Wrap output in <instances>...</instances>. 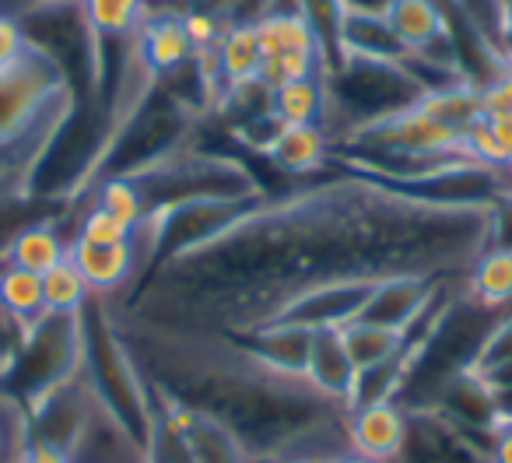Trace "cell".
I'll use <instances>...</instances> for the list:
<instances>
[{
  "instance_id": "obj_33",
  "label": "cell",
  "mask_w": 512,
  "mask_h": 463,
  "mask_svg": "<svg viewBox=\"0 0 512 463\" xmlns=\"http://www.w3.org/2000/svg\"><path fill=\"white\" fill-rule=\"evenodd\" d=\"M71 239H88V243H134V239H141V228H134L130 221L116 218V214L102 211V207H95L88 200Z\"/></svg>"
},
{
  "instance_id": "obj_3",
  "label": "cell",
  "mask_w": 512,
  "mask_h": 463,
  "mask_svg": "<svg viewBox=\"0 0 512 463\" xmlns=\"http://www.w3.org/2000/svg\"><path fill=\"white\" fill-rule=\"evenodd\" d=\"M193 109H197V102L183 99L169 78H158L141 106L113 134L99 179H137L155 165L169 162L183 148H190V130L197 123Z\"/></svg>"
},
{
  "instance_id": "obj_40",
  "label": "cell",
  "mask_w": 512,
  "mask_h": 463,
  "mask_svg": "<svg viewBox=\"0 0 512 463\" xmlns=\"http://www.w3.org/2000/svg\"><path fill=\"white\" fill-rule=\"evenodd\" d=\"M260 15H306V0H264L256 18Z\"/></svg>"
},
{
  "instance_id": "obj_34",
  "label": "cell",
  "mask_w": 512,
  "mask_h": 463,
  "mask_svg": "<svg viewBox=\"0 0 512 463\" xmlns=\"http://www.w3.org/2000/svg\"><path fill=\"white\" fill-rule=\"evenodd\" d=\"M512 362V309L505 316H498V323L491 327V334L484 337L481 351L474 358V369L470 372H488V369H498V365Z\"/></svg>"
},
{
  "instance_id": "obj_36",
  "label": "cell",
  "mask_w": 512,
  "mask_h": 463,
  "mask_svg": "<svg viewBox=\"0 0 512 463\" xmlns=\"http://www.w3.org/2000/svg\"><path fill=\"white\" fill-rule=\"evenodd\" d=\"M477 95H481V116L484 120L512 113V74L509 71L498 74L495 81H488V85L477 88Z\"/></svg>"
},
{
  "instance_id": "obj_43",
  "label": "cell",
  "mask_w": 512,
  "mask_h": 463,
  "mask_svg": "<svg viewBox=\"0 0 512 463\" xmlns=\"http://www.w3.org/2000/svg\"><path fill=\"white\" fill-rule=\"evenodd\" d=\"M509 176H512V162H509Z\"/></svg>"
},
{
  "instance_id": "obj_44",
  "label": "cell",
  "mask_w": 512,
  "mask_h": 463,
  "mask_svg": "<svg viewBox=\"0 0 512 463\" xmlns=\"http://www.w3.org/2000/svg\"><path fill=\"white\" fill-rule=\"evenodd\" d=\"M505 4H509V8H512V0H505Z\"/></svg>"
},
{
  "instance_id": "obj_5",
  "label": "cell",
  "mask_w": 512,
  "mask_h": 463,
  "mask_svg": "<svg viewBox=\"0 0 512 463\" xmlns=\"http://www.w3.org/2000/svg\"><path fill=\"white\" fill-rule=\"evenodd\" d=\"M85 372V323L81 313H46L25 327L15 358L0 372V397L29 411L50 390Z\"/></svg>"
},
{
  "instance_id": "obj_11",
  "label": "cell",
  "mask_w": 512,
  "mask_h": 463,
  "mask_svg": "<svg viewBox=\"0 0 512 463\" xmlns=\"http://www.w3.org/2000/svg\"><path fill=\"white\" fill-rule=\"evenodd\" d=\"M67 260L81 271L92 295H113L123 288H137L144 271L141 246L134 243H88V239H71Z\"/></svg>"
},
{
  "instance_id": "obj_32",
  "label": "cell",
  "mask_w": 512,
  "mask_h": 463,
  "mask_svg": "<svg viewBox=\"0 0 512 463\" xmlns=\"http://www.w3.org/2000/svg\"><path fill=\"white\" fill-rule=\"evenodd\" d=\"M29 414L15 400L0 397V463H29Z\"/></svg>"
},
{
  "instance_id": "obj_14",
  "label": "cell",
  "mask_w": 512,
  "mask_h": 463,
  "mask_svg": "<svg viewBox=\"0 0 512 463\" xmlns=\"http://www.w3.org/2000/svg\"><path fill=\"white\" fill-rule=\"evenodd\" d=\"M425 411L439 414L446 425L460 428L467 435H495L502 428L495 393L477 372H463V376L449 379Z\"/></svg>"
},
{
  "instance_id": "obj_22",
  "label": "cell",
  "mask_w": 512,
  "mask_h": 463,
  "mask_svg": "<svg viewBox=\"0 0 512 463\" xmlns=\"http://www.w3.org/2000/svg\"><path fill=\"white\" fill-rule=\"evenodd\" d=\"M470 299H477L491 313H509L512 309V250L488 246L481 257L470 264L463 278Z\"/></svg>"
},
{
  "instance_id": "obj_18",
  "label": "cell",
  "mask_w": 512,
  "mask_h": 463,
  "mask_svg": "<svg viewBox=\"0 0 512 463\" xmlns=\"http://www.w3.org/2000/svg\"><path fill=\"white\" fill-rule=\"evenodd\" d=\"M137 39H141V53L148 60L151 74L155 78H165V74H176L197 57L190 36L183 29V11H148V18L137 29Z\"/></svg>"
},
{
  "instance_id": "obj_42",
  "label": "cell",
  "mask_w": 512,
  "mask_h": 463,
  "mask_svg": "<svg viewBox=\"0 0 512 463\" xmlns=\"http://www.w3.org/2000/svg\"><path fill=\"white\" fill-rule=\"evenodd\" d=\"M509 74H512V57H509Z\"/></svg>"
},
{
  "instance_id": "obj_25",
  "label": "cell",
  "mask_w": 512,
  "mask_h": 463,
  "mask_svg": "<svg viewBox=\"0 0 512 463\" xmlns=\"http://www.w3.org/2000/svg\"><path fill=\"white\" fill-rule=\"evenodd\" d=\"M256 22V39H260V53L267 57H320L327 64L316 39L313 25L306 22V15H260Z\"/></svg>"
},
{
  "instance_id": "obj_26",
  "label": "cell",
  "mask_w": 512,
  "mask_h": 463,
  "mask_svg": "<svg viewBox=\"0 0 512 463\" xmlns=\"http://www.w3.org/2000/svg\"><path fill=\"white\" fill-rule=\"evenodd\" d=\"M0 309L18 323V327H32L36 320L46 316L43 299V278L29 274L15 264H0Z\"/></svg>"
},
{
  "instance_id": "obj_17",
  "label": "cell",
  "mask_w": 512,
  "mask_h": 463,
  "mask_svg": "<svg viewBox=\"0 0 512 463\" xmlns=\"http://www.w3.org/2000/svg\"><path fill=\"white\" fill-rule=\"evenodd\" d=\"M155 414H165L186 435L197 463H253L246 449H242V442L221 421L190 411V407L169 404V400H155Z\"/></svg>"
},
{
  "instance_id": "obj_1",
  "label": "cell",
  "mask_w": 512,
  "mask_h": 463,
  "mask_svg": "<svg viewBox=\"0 0 512 463\" xmlns=\"http://www.w3.org/2000/svg\"><path fill=\"white\" fill-rule=\"evenodd\" d=\"M488 246L491 207L428 204L348 172L260 200L218 239L151 271L116 313L162 334L228 337L274 323L295 295L330 281L467 278Z\"/></svg>"
},
{
  "instance_id": "obj_41",
  "label": "cell",
  "mask_w": 512,
  "mask_h": 463,
  "mask_svg": "<svg viewBox=\"0 0 512 463\" xmlns=\"http://www.w3.org/2000/svg\"><path fill=\"white\" fill-rule=\"evenodd\" d=\"M29 463H71L64 453H53V449H43V446H32L29 453Z\"/></svg>"
},
{
  "instance_id": "obj_4",
  "label": "cell",
  "mask_w": 512,
  "mask_h": 463,
  "mask_svg": "<svg viewBox=\"0 0 512 463\" xmlns=\"http://www.w3.org/2000/svg\"><path fill=\"white\" fill-rule=\"evenodd\" d=\"M327 120L323 130L330 134V144L348 141L355 130L369 123L390 120L397 113H407L421 102V85L400 64H379V60L341 57V64L327 74Z\"/></svg>"
},
{
  "instance_id": "obj_13",
  "label": "cell",
  "mask_w": 512,
  "mask_h": 463,
  "mask_svg": "<svg viewBox=\"0 0 512 463\" xmlns=\"http://www.w3.org/2000/svg\"><path fill=\"white\" fill-rule=\"evenodd\" d=\"M71 463H148V446L116 418L99 397H92L78 442L67 453Z\"/></svg>"
},
{
  "instance_id": "obj_38",
  "label": "cell",
  "mask_w": 512,
  "mask_h": 463,
  "mask_svg": "<svg viewBox=\"0 0 512 463\" xmlns=\"http://www.w3.org/2000/svg\"><path fill=\"white\" fill-rule=\"evenodd\" d=\"M484 123H488V130H491V137H495L498 151H502L505 165H509L512 162V113L491 116V120H484Z\"/></svg>"
},
{
  "instance_id": "obj_9",
  "label": "cell",
  "mask_w": 512,
  "mask_h": 463,
  "mask_svg": "<svg viewBox=\"0 0 512 463\" xmlns=\"http://www.w3.org/2000/svg\"><path fill=\"white\" fill-rule=\"evenodd\" d=\"M372 285L376 281L351 278V281H330V285L309 288V292L295 295L274 323H292V327H306V330H341L351 320H358Z\"/></svg>"
},
{
  "instance_id": "obj_39",
  "label": "cell",
  "mask_w": 512,
  "mask_h": 463,
  "mask_svg": "<svg viewBox=\"0 0 512 463\" xmlns=\"http://www.w3.org/2000/svg\"><path fill=\"white\" fill-rule=\"evenodd\" d=\"M491 463H512V425H502L491 435Z\"/></svg>"
},
{
  "instance_id": "obj_19",
  "label": "cell",
  "mask_w": 512,
  "mask_h": 463,
  "mask_svg": "<svg viewBox=\"0 0 512 463\" xmlns=\"http://www.w3.org/2000/svg\"><path fill=\"white\" fill-rule=\"evenodd\" d=\"M306 379L334 404L348 407L351 390H355L358 365L351 362L348 344L341 330H313V348H309Z\"/></svg>"
},
{
  "instance_id": "obj_20",
  "label": "cell",
  "mask_w": 512,
  "mask_h": 463,
  "mask_svg": "<svg viewBox=\"0 0 512 463\" xmlns=\"http://www.w3.org/2000/svg\"><path fill=\"white\" fill-rule=\"evenodd\" d=\"M214 74H218V102L225 92L242 85L260 81V67H264V53H260V39H256V22L242 18L225 29L218 46L211 50Z\"/></svg>"
},
{
  "instance_id": "obj_8",
  "label": "cell",
  "mask_w": 512,
  "mask_h": 463,
  "mask_svg": "<svg viewBox=\"0 0 512 463\" xmlns=\"http://www.w3.org/2000/svg\"><path fill=\"white\" fill-rule=\"evenodd\" d=\"M456 281V278H453ZM446 281H432L421 278V274H397V278H383L372 285L369 299H365L358 320L362 323H376V327L397 330L407 334L421 323V316L428 313V306L435 302L439 288Z\"/></svg>"
},
{
  "instance_id": "obj_15",
  "label": "cell",
  "mask_w": 512,
  "mask_h": 463,
  "mask_svg": "<svg viewBox=\"0 0 512 463\" xmlns=\"http://www.w3.org/2000/svg\"><path fill=\"white\" fill-rule=\"evenodd\" d=\"M242 351L256 358L267 369L281 372V376H302L306 379L309 348H313V330L292 327V323H264V327L242 330V334H228Z\"/></svg>"
},
{
  "instance_id": "obj_31",
  "label": "cell",
  "mask_w": 512,
  "mask_h": 463,
  "mask_svg": "<svg viewBox=\"0 0 512 463\" xmlns=\"http://www.w3.org/2000/svg\"><path fill=\"white\" fill-rule=\"evenodd\" d=\"M88 200L102 211L116 214V218L130 221L134 228H144V200L134 179H99L88 190Z\"/></svg>"
},
{
  "instance_id": "obj_23",
  "label": "cell",
  "mask_w": 512,
  "mask_h": 463,
  "mask_svg": "<svg viewBox=\"0 0 512 463\" xmlns=\"http://www.w3.org/2000/svg\"><path fill=\"white\" fill-rule=\"evenodd\" d=\"M327 78L313 74V78L288 81V85L274 88L271 113L281 127H323L327 120Z\"/></svg>"
},
{
  "instance_id": "obj_28",
  "label": "cell",
  "mask_w": 512,
  "mask_h": 463,
  "mask_svg": "<svg viewBox=\"0 0 512 463\" xmlns=\"http://www.w3.org/2000/svg\"><path fill=\"white\" fill-rule=\"evenodd\" d=\"M341 334H344V344H348L351 362L358 365V372L372 369V365L386 362V358L411 348L407 334H397V330H386V327L362 323V320H351L348 327H341Z\"/></svg>"
},
{
  "instance_id": "obj_10",
  "label": "cell",
  "mask_w": 512,
  "mask_h": 463,
  "mask_svg": "<svg viewBox=\"0 0 512 463\" xmlns=\"http://www.w3.org/2000/svg\"><path fill=\"white\" fill-rule=\"evenodd\" d=\"M351 453L365 463H397L404 456L407 435H411V414L397 404H369L348 411Z\"/></svg>"
},
{
  "instance_id": "obj_27",
  "label": "cell",
  "mask_w": 512,
  "mask_h": 463,
  "mask_svg": "<svg viewBox=\"0 0 512 463\" xmlns=\"http://www.w3.org/2000/svg\"><path fill=\"white\" fill-rule=\"evenodd\" d=\"M407 369H411V348L400 351V355H393V358H386V362L372 365V369H362L355 379V390H351L348 411L397 400L400 390H404V383H407Z\"/></svg>"
},
{
  "instance_id": "obj_12",
  "label": "cell",
  "mask_w": 512,
  "mask_h": 463,
  "mask_svg": "<svg viewBox=\"0 0 512 463\" xmlns=\"http://www.w3.org/2000/svg\"><path fill=\"white\" fill-rule=\"evenodd\" d=\"M383 11H386V18H390L393 32H397V39L404 43L407 53L435 60V64L456 67V71H460L453 43H449V32H446V18H442V11H439L435 0H390Z\"/></svg>"
},
{
  "instance_id": "obj_35",
  "label": "cell",
  "mask_w": 512,
  "mask_h": 463,
  "mask_svg": "<svg viewBox=\"0 0 512 463\" xmlns=\"http://www.w3.org/2000/svg\"><path fill=\"white\" fill-rule=\"evenodd\" d=\"M29 39H25L22 18L11 11H0V74L15 71L25 57H29Z\"/></svg>"
},
{
  "instance_id": "obj_21",
  "label": "cell",
  "mask_w": 512,
  "mask_h": 463,
  "mask_svg": "<svg viewBox=\"0 0 512 463\" xmlns=\"http://www.w3.org/2000/svg\"><path fill=\"white\" fill-rule=\"evenodd\" d=\"M330 151H334V144L323 127H281L264 158L285 176H309V172H320L327 165Z\"/></svg>"
},
{
  "instance_id": "obj_16",
  "label": "cell",
  "mask_w": 512,
  "mask_h": 463,
  "mask_svg": "<svg viewBox=\"0 0 512 463\" xmlns=\"http://www.w3.org/2000/svg\"><path fill=\"white\" fill-rule=\"evenodd\" d=\"M337 50L341 57L379 60V64H404L407 50L393 32L386 11L372 8H348L341 11V32H337Z\"/></svg>"
},
{
  "instance_id": "obj_37",
  "label": "cell",
  "mask_w": 512,
  "mask_h": 463,
  "mask_svg": "<svg viewBox=\"0 0 512 463\" xmlns=\"http://www.w3.org/2000/svg\"><path fill=\"white\" fill-rule=\"evenodd\" d=\"M22 334H25V327H18V323L11 320V316L4 313V309H0V372L8 369V362L15 358Z\"/></svg>"
},
{
  "instance_id": "obj_29",
  "label": "cell",
  "mask_w": 512,
  "mask_h": 463,
  "mask_svg": "<svg viewBox=\"0 0 512 463\" xmlns=\"http://www.w3.org/2000/svg\"><path fill=\"white\" fill-rule=\"evenodd\" d=\"M95 36H134L148 18V0H81Z\"/></svg>"
},
{
  "instance_id": "obj_24",
  "label": "cell",
  "mask_w": 512,
  "mask_h": 463,
  "mask_svg": "<svg viewBox=\"0 0 512 463\" xmlns=\"http://www.w3.org/2000/svg\"><path fill=\"white\" fill-rule=\"evenodd\" d=\"M67 250H71V236L60 232L57 218H43V221H36V225L25 228L22 236L11 243L8 264L43 278V274H50L57 264H64Z\"/></svg>"
},
{
  "instance_id": "obj_7",
  "label": "cell",
  "mask_w": 512,
  "mask_h": 463,
  "mask_svg": "<svg viewBox=\"0 0 512 463\" xmlns=\"http://www.w3.org/2000/svg\"><path fill=\"white\" fill-rule=\"evenodd\" d=\"M92 383L88 376H74L71 383L50 390L43 400L29 407V435L32 446L53 449V453H71V446L78 442V432L88 418V407H92Z\"/></svg>"
},
{
  "instance_id": "obj_6",
  "label": "cell",
  "mask_w": 512,
  "mask_h": 463,
  "mask_svg": "<svg viewBox=\"0 0 512 463\" xmlns=\"http://www.w3.org/2000/svg\"><path fill=\"white\" fill-rule=\"evenodd\" d=\"M144 200V221L193 200H260L264 186L235 158L183 148L169 162L134 179Z\"/></svg>"
},
{
  "instance_id": "obj_30",
  "label": "cell",
  "mask_w": 512,
  "mask_h": 463,
  "mask_svg": "<svg viewBox=\"0 0 512 463\" xmlns=\"http://www.w3.org/2000/svg\"><path fill=\"white\" fill-rule=\"evenodd\" d=\"M43 299H46V313H81L92 299V288L81 278V271L64 260L57 264L50 274H43Z\"/></svg>"
},
{
  "instance_id": "obj_2",
  "label": "cell",
  "mask_w": 512,
  "mask_h": 463,
  "mask_svg": "<svg viewBox=\"0 0 512 463\" xmlns=\"http://www.w3.org/2000/svg\"><path fill=\"white\" fill-rule=\"evenodd\" d=\"M81 323H85V376L92 393L148 446L155 428V393L134 351L123 341L116 309L106 302V295L88 299V306L81 309Z\"/></svg>"
}]
</instances>
